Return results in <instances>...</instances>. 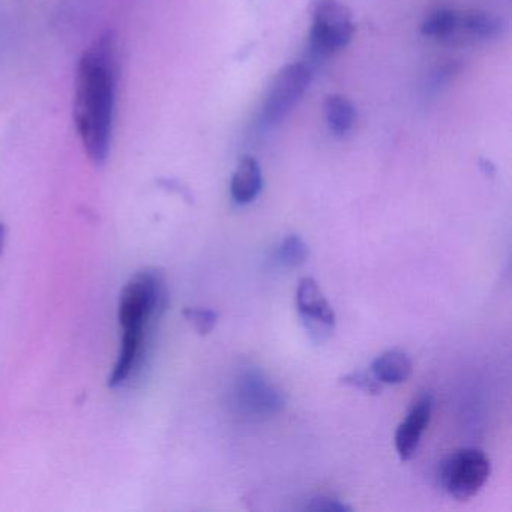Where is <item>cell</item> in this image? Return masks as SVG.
<instances>
[{"instance_id": "17", "label": "cell", "mask_w": 512, "mask_h": 512, "mask_svg": "<svg viewBox=\"0 0 512 512\" xmlns=\"http://www.w3.org/2000/svg\"><path fill=\"white\" fill-rule=\"evenodd\" d=\"M308 511H328V512H346L352 511L349 505L341 502L338 499H332V497L320 496L316 499H311V502L305 506Z\"/></svg>"}, {"instance_id": "18", "label": "cell", "mask_w": 512, "mask_h": 512, "mask_svg": "<svg viewBox=\"0 0 512 512\" xmlns=\"http://www.w3.org/2000/svg\"><path fill=\"white\" fill-rule=\"evenodd\" d=\"M4 245H5V227H4V224L0 223V257H2V253H4Z\"/></svg>"}, {"instance_id": "8", "label": "cell", "mask_w": 512, "mask_h": 512, "mask_svg": "<svg viewBox=\"0 0 512 512\" xmlns=\"http://www.w3.org/2000/svg\"><path fill=\"white\" fill-rule=\"evenodd\" d=\"M235 395L238 406L254 415H271L283 406L281 395L259 373L245 374L236 383Z\"/></svg>"}, {"instance_id": "11", "label": "cell", "mask_w": 512, "mask_h": 512, "mask_svg": "<svg viewBox=\"0 0 512 512\" xmlns=\"http://www.w3.org/2000/svg\"><path fill=\"white\" fill-rule=\"evenodd\" d=\"M326 122L329 130L337 136H344L352 130L356 122V109L347 98L341 95H331L326 98L325 106Z\"/></svg>"}, {"instance_id": "12", "label": "cell", "mask_w": 512, "mask_h": 512, "mask_svg": "<svg viewBox=\"0 0 512 512\" xmlns=\"http://www.w3.org/2000/svg\"><path fill=\"white\" fill-rule=\"evenodd\" d=\"M460 29V14L452 10H437L424 20L421 34L425 37L449 38Z\"/></svg>"}, {"instance_id": "10", "label": "cell", "mask_w": 512, "mask_h": 512, "mask_svg": "<svg viewBox=\"0 0 512 512\" xmlns=\"http://www.w3.org/2000/svg\"><path fill=\"white\" fill-rule=\"evenodd\" d=\"M371 373L382 385H400L412 374V361L403 350H388L374 359Z\"/></svg>"}, {"instance_id": "4", "label": "cell", "mask_w": 512, "mask_h": 512, "mask_svg": "<svg viewBox=\"0 0 512 512\" xmlns=\"http://www.w3.org/2000/svg\"><path fill=\"white\" fill-rule=\"evenodd\" d=\"M490 472V460L481 449H458L440 464V488L452 499L464 502L484 487Z\"/></svg>"}, {"instance_id": "14", "label": "cell", "mask_w": 512, "mask_h": 512, "mask_svg": "<svg viewBox=\"0 0 512 512\" xmlns=\"http://www.w3.org/2000/svg\"><path fill=\"white\" fill-rule=\"evenodd\" d=\"M310 256L307 244L299 235H289L281 242L280 250H278V259L283 265L289 268H299L304 265Z\"/></svg>"}, {"instance_id": "5", "label": "cell", "mask_w": 512, "mask_h": 512, "mask_svg": "<svg viewBox=\"0 0 512 512\" xmlns=\"http://www.w3.org/2000/svg\"><path fill=\"white\" fill-rule=\"evenodd\" d=\"M311 79H313L311 68L302 62L298 64L295 62L281 68L266 95L262 109L263 122L268 125L280 122L304 97L305 92L310 88Z\"/></svg>"}, {"instance_id": "6", "label": "cell", "mask_w": 512, "mask_h": 512, "mask_svg": "<svg viewBox=\"0 0 512 512\" xmlns=\"http://www.w3.org/2000/svg\"><path fill=\"white\" fill-rule=\"evenodd\" d=\"M296 308L305 331L314 344H323L334 335L335 311L314 278L304 277L296 290Z\"/></svg>"}, {"instance_id": "3", "label": "cell", "mask_w": 512, "mask_h": 512, "mask_svg": "<svg viewBox=\"0 0 512 512\" xmlns=\"http://www.w3.org/2000/svg\"><path fill=\"white\" fill-rule=\"evenodd\" d=\"M355 25L352 13L340 0H316L313 5V25L310 31V55L326 59L344 49L352 40Z\"/></svg>"}, {"instance_id": "15", "label": "cell", "mask_w": 512, "mask_h": 512, "mask_svg": "<svg viewBox=\"0 0 512 512\" xmlns=\"http://www.w3.org/2000/svg\"><path fill=\"white\" fill-rule=\"evenodd\" d=\"M182 314H184L185 320L193 326L194 331L200 335L211 334L220 319V314L215 310H209V308L188 307L182 311Z\"/></svg>"}, {"instance_id": "7", "label": "cell", "mask_w": 512, "mask_h": 512, "mask_svg": "<svg viewBox=\"0 0 512 512\" xmlns=\"http://www.w3.org/2000/svg\"><path fill=\"white\" fill-rule=\"evenodd\" d=\"M433 407V395H422L413 404L406 419L398 425L397 433H395V448H397V454L400 455L401 460L409 461L418 451L422 434L430 424Z\"/></svg>"}, {"instance_id": "1", "label": "cell", "mask_w": 512, "mask_h": 512, "mask_svg": "<svg viewBox=\"0 0 512 512\" xmlns=\"http://www.w3.org/2000/svg\"><path fill=\"white\" fill-rule=\"evenodd\" d=\"M119 83V47L112 31L101 34L80 58L74 89V122L89 160L109 157Z\"/></svg>"}, {"instance_id": "9", "label": "cell", "mask_w": 512, "mask_h": 512, "mask_svg": "<svg viewBox=\"0 0 512 512\" xmlns=\"http://www.w3.org/2000/svg\"><path fill=\"white\" fill-rule=\"evenodd\" d=\"M262 187L263 176L259 163L251 157L242 158L230 182L233 202L241 206L250 205L259 196Z\"/></svg>"}, {"instance_id": "13", "label": "cell", "mask_w": 512, "mask_h": 512, "mask_svg": "<svg viewBox=\"0 0 512 512\" xmlns=\"http://www.w3.org/2000/svg\"><path fill=\"white\" fill-rule=\"evenodd\" d=\"M460 29L466 31L472 37L491 38L499 34V20L494 19L490 14L467 13L460 16Z\"/></svg>"}, {"instance_id": "16", "label": "cell", "mask_w": 512, "mask_h": 512, "mask_svg": "<svg viewBox=\"0 0 512 512\" xmlns=\"http://www.w3.org/2000/svg\"><path fill=\"white\" fill-rule=\"evenodd\" d=\"M340 383L367 395H380L383 391L382 383L373 376V373H367V371H352L341 377Z\"/></svg>"}, {"instance_id": "2", "label": "cell", "mask_w": 512, "mask_h": 512, "mask_svg": "<svg viewBox=\"0 0 512 512\" xmlns=\"http://www.w3.org/2000/svg\"><path fill=\"white\" fill-rule=\"evenodd\" d=\"M166 305V280L157 269L137 272L125 284L118 308L121 349L109 377L110 388L124 385L133 376L142 362L149 326Z\"/></svg>"}]
</instances>
